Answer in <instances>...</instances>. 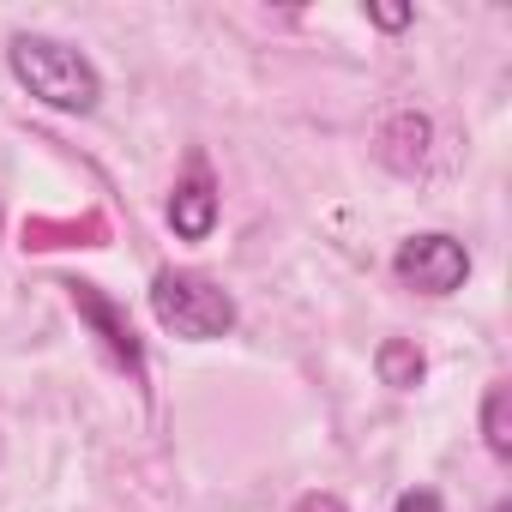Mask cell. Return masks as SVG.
Segmentation results:
<instances>
[{"label":"cell","instance_id":"obj_1","mask_svg":"<svg viewBox=\"0 0 512 512\" xmlns=\"http://www.w3.org/2000/svg\"><path fill=\"white\" fill-rule=\"evenodd\" d=\"M7 61H13V79H19L37 103H49V109H61V115H91L97 97H103L97 67H91L73 43H55V37H13Z\"/></svg>","mask_w":512,"mask_h":512},{"label":"cell","instance_id":"obj_2","mask_svg":"<svg viewBox=\"0 0 512 512\" xmlns=\"http://www.w3.org/2000/svg\"><path fill=\"white\" fill-rule=\"evenodd\" d=\"M151 314L169 338H187V344H211V338L235 332V296L223 284H211L205 272H157Z\"/></svg>","mask_w":512,"mask_h":512},{"label":"cell","instance_id":"obj_3","mask_svg":"<svg viewBox=\"0 0 512 512\" xmlns=\"http://www.w3.org/2000/svg\"><path fill=\"white\" fill-rule=\"evenodd\" d=\"M392 272H398V284L416 290V296H452V290H464V278H470V253H464V241H452V235L434 229V235H410V241L398 247Z\"/></svg>","mask_w":512,"mask_h":512},{"label":"cell","instance_id":"obj_4","mask_svg":"<svg viewBox=\"0 0 512 512\" xmlns=\"http://www.w3.org/2000/svg\"><path fill=\"white\" fill-rule=\"evenodd\" d=\"M67 296H73V314L103 338V350L133 374V380H145V350H139V338H133V326H127V314L97 290V284H67Z\"/></svg>","mask_w":512,"mask_h":512},{"label":"cell","instance_id":"obj_5","mask_svg":"<svg viewBox=\"0 0 512 512\" xmlns=\"http://www.w3.org/2000/svg\"><path fill=\"white\" fill-rule=\"evenodd\" d=\"M169 223H175L181 241H205V235L217 229V187L205 181L199 163H193V181H181V187L169 193Z\"/></svg>","mask_w":512,"mask_h":512},{"label":"cell","instance_id":"obj_6","mask_svg":"<svg viewBox=\"0 0 512 512\" xmlns=\"http://www.w3.org/2000/svg\"><path fill=\"white\" fill-rule=\"evenodd\" d=\"M428 139H434V127H428V115H392L386 127H380V157H386V169H398V175H416L422 163H428Z\"/></svg>","mask_w":512,"mask_h":512},{"label":"cell","instance_id":"obj_7","mask_svg":"<svg viewBox=\"0 0 512 512\" xmlns=\"http://www.w3.org/2000/svg\"><path fill=\"white\" fill-rule=\"evenodd\" d=\"M103 217H67V223H55V217H31L25 223V247H103Z\"/></svg>","mask_w":512,"mask_h":512},{"label":"cell","instance_id":"obj_8","mask_svg":"<svg viewBox=\"0 0 512 512\" xmlns=\"http://www.w3.org/2000/svg\"><path fill=\"white\" fill-rule=\"evenodd\" d=\"M374 368H380V380H386L392 392H416L422 374H428V356H422V344H410V338H386V344L374 350Z\"/></svg>","mask_w":512,"mask_h":512},{"label":"cell","instance_id":"obj_9","mask_svg":"<svg viewBox=\"0 0 512 512\" xmlns=\"http://www.w3.org/2000/svg\"><path fill=\"white\" fill-rule=\"evenodd\" d=\"M482 440L494 458H512V392H506V380H494L482 392Z\"/></svg>","mask_w":512,"mask_h":512},{"label":"cell","instance_id":"obj_10","mask_svg":"<svg viewBox=\"0 0 512 512\" xmlns=\"http://www.w3.org/2000/svg\"><path fill=\"white\" fill-rule=\"evenodd\" d=\"M392 512H446V506H440V494H434V488H404Z\"/></svg>","mask_w":512,"mask_h":512},{"label":"cell","instance_id":"obj_11","mask_svg":"<svg viewBox=\"0 0 512 512\" xmlns=\"http://www.w3.org/2000/svg\"><path fill=\"white\" fill-rule=\"evenodd\" d=\"M374 25L380 31H404L410 25V7H374Z\"/></svg>","mask_w":512,"mask_h":512},{"label":"cell","instance_id":"obj_12","mask_svg":"<svg viewBox=\"0 0 512 512\" xmlns=\"http://www.w3.org/2000/svg\"><path fill=\"white\" fill-rule=\"evenodd\" d=\"M296 512H344V500H338V494H302Z\"/></svg>","mask_w":512,"mask_h":512},{"label":"cell","instance_id":"obj_13","mask_svg":"<svg viewBox=\"0 0 512 512\" xmlns=\"http://www.w3.org/2000/svg\"><path fill=\"white\" fill-rule=\"evenodd\" d=\"M494 512H512V506H506V500H500V506H494Z\"/></svg>","mask_w":512,"mask_h":512}]
</instances>
